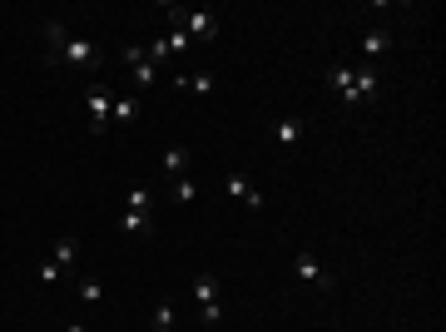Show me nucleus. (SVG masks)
<instances>
[{"mask_svg": "<svg viewBox=\"0 0 446 332\" xmlns=\"http://www.w3.org/2000/svg\"><path fill=\"white\" fill-rule=\"evenodd\" d=\"M50 45H55V60H65L75 70H100V45L95 40L65 35V25H50Z\"/></svg>", "mask_w": 446, "mask_h": 332, "instance_id": "1", "label": "nucleus"}, {"mask_svg": "<svg viewBox=\"0 0 446 332\" xmlns=\"http://www.w3.org/2000/svg\"><path fill=\"white\" fill-rule=\"evenodd\" d=\"M174 20H183V35L188 40H213L218 35V16L213 11H179V6H164Z\"/></svg>", "mask_w": 446, "mask_h": 332, "instance_id": "2", "label": "nucleus"}, {"mask_svg": "<svg viewBox=\"0 0 446 332\" xmlns=\"http://www.w3.org/2000/svg\"><path fill=\"white\" fill-rule=\"evenodd\" d=\"M85 105H90V124H95V129H109L114 90H104V85H90V90H85Z\"/></svg>", "mask_w": 446, "mask_h": 332, "instance_id": "3", "label": "nucleus"}, {"mask_svg": "<svg viewBox=\"0 0 446 332\" xmlns=\"http://www.w3.org/2000/svg\"><path fill=\"white\" fill-rule=\"evenodd\" d=\"M377 100V70L372 65H357L352 70V90H347V105H372Z\"/></svg>", "mask_w": 446, "mask_h": 332, "instance_id": "4", "label": "nucleus"}, {"mask_svg": "<svg viewBox=\"0 0 446 332\" xmlns=\"http://www.w3.org/2000/svg\"><path fill=\"white\" fill-rule=\"evenodd\" d=\"M298 278H303V283H313V287H323V292L332 287V273H327L313 253H298Z\"/></svg>", "mask_w": 446, "mask_h": 332, "instance_id": "5", "label": "nucleus"}, {"mask_svg": "<svg viewBox=\"0 0 446 332\" xmlns=\"http://www.w3.org/2000/svg\"><path fill=\"white\" fill-rule=\"evenodd\" d=\"M134 119H139V95H119V100H114V109H109V124L129 129Z\"/></svg>", "mask_w": 446, "mask_h": 332, "instance_id": "6", "label": "nucleus"}, {"mask_svg": "<svg viewBox=\"0 0 446 332\" xmlns=\"http://www.w3.org/2000/svg\"><path fill=\"white\" fill-rule=\"evenodd\" d=\"M223 189H229L234 198H243V203H253V208H263V194L248 189V179H239V174H229V184H223Z\"/></svg>", "mask_w": 446, "mask_h": 332, "instance_id": "7", "label": "nucleus"}, {"mask_svg": "<svg viewBox=\"0 0 446 332\" xmlns=\"http://www.w3.org/2000/svg\"><path fill=\"white\" fill-rule=\"evenodd\" d=\"M327 85H332V95L347 105V90H352V65H332V70H327Z\"/></svg>", "mask_w": 446, "mask_h": 332, "instance_id": "8", "label": "nucleus"}, {"mask_svg": "<svg viewBox=\"0 0 446 332\" xmlns=\"http://www.w3.org/2000/svg\"><path fill=\"white\" fill-rule=\"evenodd\" d=\"M273 134H278V144H283V149H293V144L303 139V119H293V114H288V119H278V124H273Z\"/></svg>", "mask_w": 446, "mask_h": 332, "instance_id": "9", "label": "nucleus"}, {"mask_svg": "<svg viewBox=\"0 0 446 332\" xmlns=\"http://www.w3.org/2000/svg\"><path fill=\"white\" fill-rule=\"evenodd\" d=\"M387 50H392V35H387V30H372V35L362 40V55H367V60H377V55H387Z\"/></svg>", "mask_w": 446, "mask_h": 332, "instance_id": "10", "label": "nucleus"}, {"mask_svg": "<svg viewBox=\"0 0 446 332\" xmlns=\"http://www.w3.org/2000/svg\"><path fill=\"white\" fill-rule=\"evenodd\" d=\"M183 169H188V149H183V144H174V149L164 154V174H174V179H183Z\"/></svg>", "mask_w": 446, "mask_h": 332, "instance_id": "11", "label": "nucleus"}, {"mask_svg": "<svg viewBox=\"0 0 446 332\" xmlns=\"http://www.w3.org/2000/svg\"><path fill=\"white\" fill-rule=\"evenodd\" d=\"M193 297H198V307H203V302H218V283H213V273H198V278H193Z\"/></svg>", "mask_w": 446, "mask_h": 332, "instance_id": "12", "label": "nucleus"}, {"mask_svg": "<svg viewBox=\"0 0 446 332\" xmlns=\"http://www.w3.org/2000/svg\"><path fill=\"white\" fill-rule=\"evenodd\" d=\"M144 60H149V65H154V70H159V65H164V60H174V50H169V40H164V35H154V45H149V50H144Z\"/></svg>", "mask_w": 446, "mask_h": 332, "instance_id": "13", "label": "nucleus"}, {"mask_svg": "<svg viewBox=\"0 0 446 332\" xmlns=\"http://www.w3.org/2000/svg\"><path fill=\"white\" fill-rule=\"evenodd\" d=\"M174 85H179V90H193V95H208V90H213V75H179Z\"/></svg>", "mask_w": 446, "mask_h": 332, "instance_id": "14", "label": "nucleus"}, {"mask_svg": "<svg viewBox=\"0 0 446 332\" xmlns=\"http://www.w3.org/2000/svg\"><path fill=\"white\" fill-rule=\"evenodd\" d=\"M129 208H134V213H149V208H154V194H149L144 184H134V189H129Z\"/></svg>", "mask_w": 446, "mask_h": 332, "instance_id": "15", "label": "nucleus"}, {"mask_svg": "<svg viewBox=\"0 0 446 332\" xmlns=\"http://www.w3.org/2000/svg\"><path fill=\"white\" fill-rule=\"evenodd\" d=\"M144 223H149V213H134V208H124V213H119V228H124L129 238H134V233H144Z\"/></svg>", "mask_w": 446, "mask_h": 332, "instance_id": "16", "label": "nucleus"}, {"mask_svg": "<svg viewBox=\"0 0 446 332\" xmlns=\"http://www.w3.org/2000/svg\"><path fill=\"white\" fill-rule=\"evenodd\" d=\"M154 80H159V70H154L149 60H139V65H134V85H139V90H154Z\"/></svg>", "mask_w": 446, "mask_h": 332, "instance_id": "17", "label": "nucleus"}, {"mask_svg": "<svg viewBox=\"0 0 446 332\" xmlns=\"http://www.w3.org/2000/svg\"><path fill=\"white\" fill-rule=\"evenodd\" d=\"M50 258H55V263H60V268H70V263H75V238H60V243H55V253H50Z\"/></svg>", "mask_w": 446, "mask_h": 332, "instance_id": "18", "label": "nucleus"}, {"mask_svg": "<svg viewBox=\"0 0 446 332\" xmlns=\"http://www.w3.org/2000/svg\"><path fill=\"white\" fill-rule=\"evenodd\" d=\"M154 327H159V332L174 327V302H159V307H154Z\"/></svg>", "mask_w": 446, "mask_h": 332, "instance_id": "19", "label": "nucleus"}, {"mask_svg": "<svg viewBox=\"0 0 446 332\" xmlns=\"http://www.w3.org/2000/svg\"><path fill=\"white\" fill-rule=\"evenodd\" d=\"M80 297H85V302H100V297H104L100 278H85V283H80Z\"/></svg>", "mask_w": 446, "mask_h": 332, "instance_id": "20", "label": "nucleus"}, {"mask_svg": "<svg viewBox=\"0 0 446 332\" xmlns=\"http://www.w3.org/2000/svg\"><path fill=\"white\" fill-rule=\"evenodd\" d=\"M164 40H169V50H174V55H183V50H188V45H193V40H188V35H183V25H179V30H174V35H164Z\"/></svg>", "mask_w": 446, "mask_h": 332, "instance_id": "21", "label": "nucleus"}, {"mask_svg": "<svg viewBox=\"0 0 446 332\" xmlns=\"http://www.w3.org/2000/svg\"><path fill=\"white\" fill-rule=\"evenodd\" d=\"M60 273H65V268H60L55 258H45V263H40V283H60Z\"/></svg>", "mask_w": 446, "mask_h": 332, "instance_id": "22", "label": "nucleus"}, {"mask_svg": "<svg viewBox=\"0 0 446 332\" xmlns=\"http://www.w3.org/2000/svg\"><path fill=\"white\" fill-rule=\"evenodd\" d=\"M174 198H179V203H193V184L179 179V184H174Z\"/></svg>", "mask_w": 446, "mask_h": 332, "instance_id": "23", "label": "nucleus"}, {"mask_svg": "<svg viewBox=\"0 0 446 332\" xmlns=\"http://www.w3.org/2000/svg\"><path fill=\"white\" fill-rule=\"evenodd\" d=\"M119 60H124V65H129V70H134V65H139V60H144V50H139V45H129V50H124V55H119Z\"/></svg>", "mask_w": 446, "mask_h": 332, "instance_id": "24", "label": "nucleus"}, {"mask_svg": "<svg viewBox=\"0 0 446 332\" xmlns=\"http://www.w3.org/2000/svg\"><path fill=\"white\" fill-rule=\"evenodd\" d=\"M203 322H223V307L218 302H203Z\"/></svg>", "mask_w": 446, "mask_h": 332, "instance_id": "25", "label": "nucleus"}, {"mask_svg": "<svg viewBox=\"0 0 446 332\" xmlns=\"http://www.w3.org/2000/svg\"><path fill=\"white\" fill-rule=\"evenodd\" d=\"M65 332H85V327H80V322H70V327H65Z\"/></svg>", "mask_w": 446, "mask_h": 332, "instance_id": "26", "label": "nucleus"}]
</instances>
